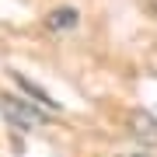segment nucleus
<instances>
[{
    "mask_svg": "<svg viewBox=\"0 0 157 157\" xmlns=\"http://www.w3.org/2000/svg\"><path fill=\"white\" fill-rule=\"evenodd\" d=\"M0 115H4L11 126H17V129H39L42 122H49L35 105H28L25 98L4 94V91H0Z\"/></svg>",
    "mask_w": 157,
    "mask_h": 157,
    "instance_id": "1",
    "label": "nucleus"
},
{
    "mask_svg": "<svg viewBox=\"0 0 157 157\" xmlns=\"http://www.w3.org/2000/svg\"><path fill=\"white\" fill-rule=\"evenodd\" d=\"M45 25H49L52 32H67V28L77 25V11H73V7H59V11H52L45 17Z\"/></svg>",
    "mask_w": 157,
    "mask_h": 157,
    "instance_id": "2",
    "label": "nucleus"
},
{
    "mask_svg": "<svg viewBox=\"0 0 157 157\" xmlns=\"http://www.w3.org/2000/svg\"><path fill=\"white\" fill-rule=\"evenodd\" d=\"M147 119H150V115H143V112H136V115H133L136 133H140L143 140H157V126H147Z\"/></svg>",
    "mask_w": 157,
    "mask_h": 157,
    "instance_id": "3",
    "label": "nucleus"
},
{
    "mask_svg": "<svg viewBox=\"0 0 157 157\" xmlns=\"http://www.w3.org/2000/svg\"><path fill=\"white\" fill-rule=\"evenodd\" d=\"M119 157H147V154H119Z\"/></svg>",
    "mask_w": 157,
    "mask_h": 157,
    "instance_id": "4",
    "label": "nucleus"
}]
</instances>
